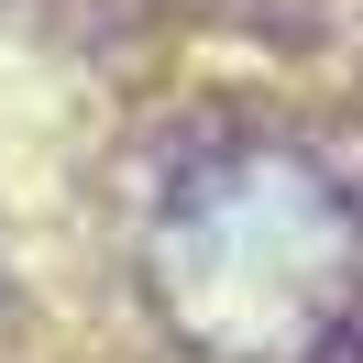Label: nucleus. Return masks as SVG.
<instances>
[{
    "mask_svg": "<svg viewBox=\"0 0 363 363\" xmlns=\"http://www.w3.org/2000/svg\"><path fill=\"white\" fill-rule=\"evenodd\" d=\"M155 308L209 363H319L363 297V220L308 155L220 143L155 199Z\"/></svg>",
    "mask_w": 363,
    "mask_h": 363,
    "instance_id": "1",
    "label": "nucleus"
}]
</instances>
